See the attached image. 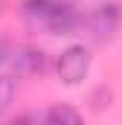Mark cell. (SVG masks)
Returning a JSON list of instances; mask_svg holds the SVG:
<instances>
[{
    "mask_svg": "<svg viewBox=\"0 0 122 125\" xmlns=\"http://www.w3.org/2000/svg\"><path fill=\"white\" fill-rule=\"evenodd\" d=\"M15 99V79L12 76H0V111Z\"/></svg>",
    "mask_w": 122,
    "mask_h": 125,
    "instance_id": "52a82bcc",
    "label": "cell"
},
{
    "mask_svg": "<svg viewBox=\"0 0 122 125\" xmlns=\"http://www.w3.org/2000/svg\"><path fill=\"white\" fill-rule=\"evenodd\" d=\"M0 12H3V0H0Z\"/></svg>",
    "mask_w": 122,
    "mask_h": 125,
    "instance_id": "30bf717a",
    "label": "cell"
},
{
    "mask_svg": "<svg viewBox=\"0 0 122 125\" xmlns=\"http://www.w3.org/2000/svg\"><path fill=\"white\" fill-rule=\"evenodd\" d=\"M9 64L18 76H38L47 70V55H44V50L23 44V47H15L9 52Z\"/></svg>",
    "mask_w": 122,
    "mask_h": 125,
    "instance_id": "3957f363",
    "label": "cell"
},
{
    "mask_svg": "<svg viewBox=\"0 0 122 125\" xmlns=\"http://www.w3.org/2000/svg\"><path fill=\"white\" fill-rule=\"evenodd\" d=\"M9 52H12V47H9V44L0 38V64H6V61H9Z\"/></svg>",
    "mask_w": 122,
    "mask_h": 125,
    "instance_id": "9c48e42d",
    "label": "cell"
},
{
    "mask_svg": "<svg viewBox=\"0 0 122 125\" xmlns=\"http://www.w3.org/2000/svg\"><path fill=\"white\" fill-rule=\"evenodd\" d=\"M55 6H58V0H23V3H20V12H23V18H26L29 23L44 26Z\"/></svg>",
    "mask_w": 122,
    "mask_h": 125,
    "instance_id": "5b68a950",
    "label": "cell"
},
{
    "mask_svg": "<svg viewBox=\"0 0 122 125\" xmlns=\"http://www.w3.org/2000/svg\"><path fill=\"white\" fill-rule=\"evenodd\" d=\"M9 125H38V119H35L32 114H18V116H15Z\"/></svg>",
    "mask_w": 122,
    "mask_h": 125,
    "instance_id": "ba28073f",
    "label": "cell"
},
{
    "mask_svg": "<svg viewBox=\"0 0 122 125\" xmlns=\"http://www.w3.org/2000/svg\"><path fill=\"white\" fill-rule=\"evenodd\" d=\"M90 50L81 44H73L55 58V73L64 84H79L87 73H90Z\"/></svg>",
    "mask_w": 122,
    "mask_h": 125,
    "instance_id": "6da1fadb",
    "label": "cell"
},
{
    "mask_svg": "<svg viewBox=\"0 0 122 125\" xmlns=\"http://www.w3.org/2000/svg\"><path fill=\"white\" fill-rule=\"evenodd\" d=\"M122 23V6L119 3H99L87 15V29L96 41H111Z\"/></svg>",
    "mask_w": 122,
    "mask_h": 125,
    "instance_id": "7a4b0ae2",
    "label": "cell"
},
{
    "mask_svg": "<svg viewBox=\"0 0 122 125\" xmlns=\"http://www.w3.org/2000/svg\"><path fill=\"white\" fill-rule=\"evenodd\" d=\"M76 26H79V12L67 0H58V6L52 9V15L44 23V29L50 32V35H70Z\"/></svg>",
    "mask_w": 122,
    "mask_h": 125,
    "instance_id": "277c9868",
    "label": "cell"
},
{
    "mask_svg": "<svg viewBox=\"0 0 122 125\" xmlns=\"http://www.w3.org/2000/svg\"><path fill=\"white\" fill-rule=\"evenodd\" d=\"M47 125H84L81 114L73 108V105H52L47 111Z\"/></svg>",
    "mask_w": 122,
    "mask_h": 125,
    "instance_id": "8992f818",
    "label": "cell"
}]
</instances>
